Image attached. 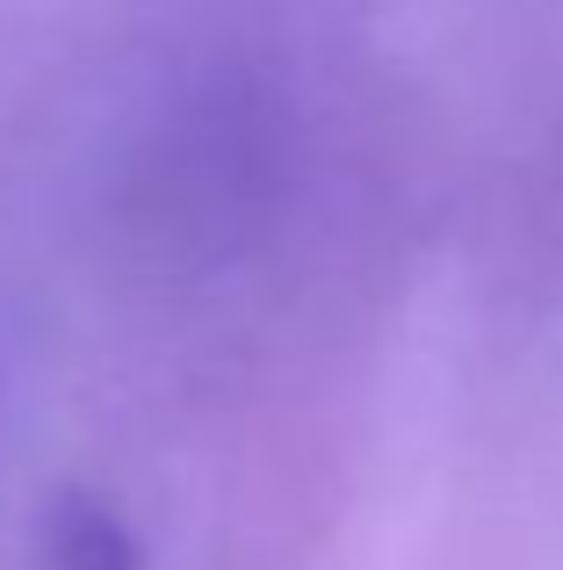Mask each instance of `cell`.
I'll return each mask as SVG.
<instances>
[{
  "label": "cell",
  "instance_id": "cell-1",
  "mask_svg": "<svg viewBox=\"0 0 563 570\" xmlns=\"http://www.w3.org/2000/svg\"><path fill=\"white\" fill-rule=\"evenodd\" d=\"M43 557H51V570H138V534L101 499L72 491L43 520Z\"/></svg>",
  "mask_w": 563,
  "mask_h": 570
}]
</instances>
